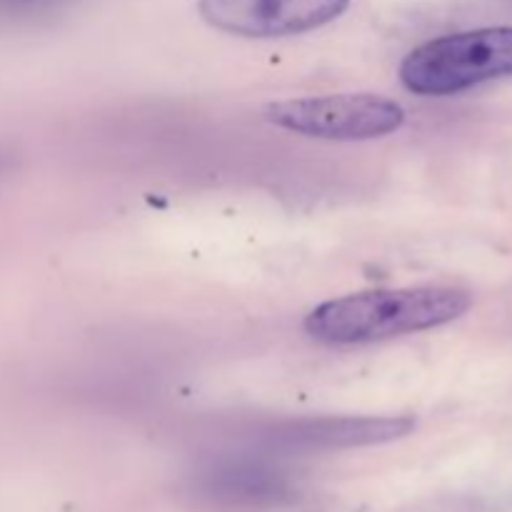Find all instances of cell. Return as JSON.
<instances>
[{
  "mask_svg": "<svg viewBox=\"0 0 512 512\" xmlns=\"http://www.w3.org/2000/svg\"><path fill=\"white\" fill-rule=\"evenodd\" d=\"M470 308L473 295L448 285L368 290L318 305L305 318V333L328 345L375 343L440 328L463 318Z\"/></svg>",
  "mask_w": 512,
  "mask_h": 512,
  "instance_id": "1",
  "label": "cell"
},
{
  "mask_svg": "<svg viewBox=\"0 0 512 512\" xmlns=\"http://www.w3.org/2000/svg\"><path fill=\"white\" fill-rule=\"evenodd\" d=\"M500 78H512V25L433 38L400 65V83L415 95H455Z\"/></svg>",
  "mask_w": 512,
  "mask_h": 512,
  "instance_id": "2",
  "label": "cell"
},
{
  "mask_svg": "<svg viewBox=\"0 0 512 512\" xmlns=\"http://www.w3.org/2000/svg\"><path fill=\"white\" fill-rule=\"evenodd\" d=\"M278 128L325 140H373L405 123L403 105L375 93H338L295 98L265 108Z\"/></svg>",
  "mask_w": 512,
  "mask_h": 512,
  "instance_id": "3",
  "label": "cell"
},
{
  "mask_svg": "<svg viewBox=\"0 0 512 512\" xmlns=\"http://www.w3.org/2000/svg\"><path fill=\"white\" fill-rule=\"evenodd\" d=\"M350 0H198V13L213 28L243 38H285L338 20Z\"/></svg>",
  "mask_w": 512,
  "mask_h": 512,
  "instance_id": "4",
  "label": "cell"
},
{
  "mask_svg": "<svg viewBox=\"0 0 512 512\" xmlns=\"http://www.w3.org/2000/svg\"><path fill=\"white\" fill-rule=\"evenodd\" d=\"M190 493L215 512H260L290 498V480L260 460H215L193 475Z\"/></svg>",
  "mask_w": 512,
  "mask_h": 512,
  "instance_id": "5",
  "label": "cell"
},
{
  "mask_svg": "<svg viewBox=\"0 0 512 512\" xmlns=\"http://www.w3.org/2000/svg\"><path fill=\"white\" fill-rule=\"evenodd\" d=\"M415 420L408 415L395 418H308L275 425L265 433V445L288 453H320V450L363 448L413 433Z\"/></svg>",
  "mask_w": 512,
  "mask_h": 512,
  "instance_id": "6",
  "label": "cell"
},
{
  "mask_svg": "<svg viewBox=\"0 0 512 512\" xmlns=\"http://www.w3.org/2000/svg\"><path fill=\"white\" fill-rule=\"evenodd\" d=\"M10 5H20V8H33V5H45L53 3V0H8Z\"/></svg>",
  "mask_w": 512,
  "mask_h": 512,
  "instance_id": "7",
  "label": "cell"
}]
</instances>
